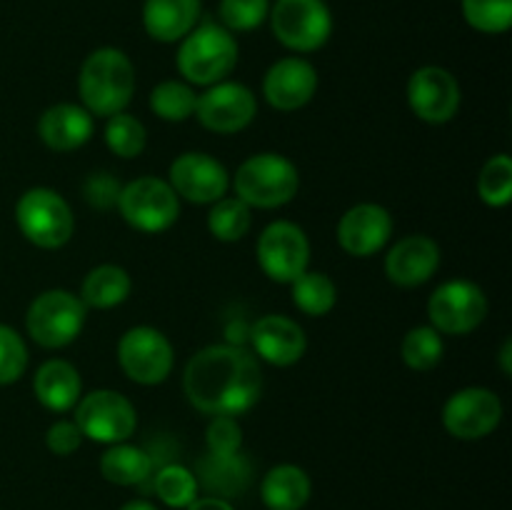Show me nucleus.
Wrapping results in <instances>:
<instances>
[{"label":"nucleus","mask_w":512,"mask_h":510,"mask_svg":"<svg viewBox=\"0 0 512 510\" xmlns=\"http://www.w3.org/2000/svg\"><path fill=\"white\" fill-rule=\"evenodd\" d=\"M188 403L205 415H243L263 395V368L240 345H208L188 360L183 373Z\"/></svg>","instance_id":"f257e3e1"},{"label":"nucleus","mask_w":512,"mask_h":510,"mask_svg":"<svg viewBox=\"0 0 512 510\" xmlns=\"http://www.w3.org/2000/svg\"><path fill=\"white\" fill-rule=\"evenodd\" d=\"M78 93L90 115L123 113L135 93L133 60L118 48L93 50L80 65Z\"/></svg>","instance_id":"f03ea898"},{"label":"nucleus","mask_w":512,"mask_h":510,"mask_svg":"<svg viewBox=\"0 0 512 510\" xmlns=\"http://www.w3.org/2000/svg\"><path fill=\"white\" fill-rule=\"evenodd\" d=\"M175 65L190 85H215L238 65V40L218 23L195 25L180 40Z\"/></svg>","instance_id":"7ed1b4c3"},{"label":"nucleus","mask_w":512,"mask_h":510,"mask_svg":"<svg viewBox=\"0 0 512 510\" xmlns=\"http://www.w3.org/2000/svg\"><path fill=\"white\" fill-rule=\"evenodd\" d=\"M235 198L250 208H280L298 195L300 175L293 160L280 153L250 155L233 178Z\"/></svg>","instance_id":"20e7f679"},{"label":"nucleus","mask_w":512,"mask_h":510,"mask_svg":"<svg viewBox=\"0 0 512 510\" xmlns=\"http://www.w3.org/2000/svg\"><path fill=\"white\" fill-rule=\"evenodd\" d=\"M15 223L28 243L58 250L73 238L75 218L68 200L50 188H30L15 203Z\"/></svg>","instance_id":"39448f33"},{"label":"nucleus","mask_w":512,"mask_h":510,"mask_svg":"<svg viewBox=\"0 0 512 510\" xmlns=\"http://www.w3.org/2000/svg\"><path fill=\"white\" fill-rule=\"evenodd\" d=\"M88 308L80 300V295L70 290L53 288L40 293L25 313V330L30 340L40 348H65L73 343L83 330Z\"/></svg>","instance_id":"423d86ee"},{"label":"nucleus","mask_w":512,"mask_h":510,"mask_svg":"<svg viewBox=\"0 0 512 510\" xmlns=\"http://www.w3.org/2000/svg\"><path fill=\"white\" fill-rule=\"evenodd\" d=\"M268 20L278 43L293 53H315L333 35V13L325 0H275Z\"/></svg>","instance_id":"0eeeda50"},{"label":"nucleus","mask_w":512,"mask_h":510,"mask_svg":"<svg viewBox=\"0 0 512 510\" xmlns=\"http://www.w3.org/2000/svg\"><path fill=\"white\" fill-rule=\"evenodd\" d=\"M115 208L130 228L155 235L168 230L178 220L180 198L168 180L143 175L120 188Z\"/></svg>","instance_id":"6e6552de"},{"label":"nucleus","mask_w":512,"mask_h":510,"mask_svg":"<svg viewBox=\"0 0 512 510\" xmlns=\"http://www.w3.org/2000/svg\"><path fill=\"white\" fill-rule=\"evenodd\" d=\"M73 410V420L83 438L95 440V443H125L138 428V413H135L133 403L118 390L100 388L88 395H80Z\"/></svg>","instance_id":"1a4fd4ad"},{"label":"nucleus","mask_w":512,"mask_h":510,"mask_svg":"<svg viewBox=\"0 0 512 510\" xmlns=\"http://www.w3.org/2000/svg\"><path fill=\"white\" fill-rule=\"evenodd\" d=\"M488 315V298L473 280L455 278L438 285L428 300L430 325L440 335H468Z\"/></svg>","instance_id":"9d476101"},{"label":"nucleus","mask_w":512,"mask_h":510,"mask_svg":"<svg viewBox=\"0 0 512 510\" xmlns=\"http://www.w3.org/2000/svg\"><path fill=\"white\" fill-rule=\"evenodd\" d=\"M118 363L133 383L160 385L175 365L173 343L158 328L135 325L120 338Z\"/></svg>","instance_id":"9b49d317"},{"label":"nucleus","mask_w":512,"mask_h":510,"mask_svg":"<svg viewBox=\"0 0 512 510\" xmlns=\"http://www.w3.org/2000/svg\"><path fill=\"white\" fill-rule=\"evenodd\" d=\"M260 270L275 283H293L310 265V240L298 223L275 220L258 238Z\"/></svg>","instance_id":"f8f14e48"},{"label":"nucleus","mask_w":512,"mask_h":510,"mask_svg":"<svg viewBox=\"0 0 512 510\" xmlns=\"http://www.w3.org/2000/svg\"><path fill=\"white\" fill-rule=\"evenodd\" d=\"M258 113V100L253 90L235 80H220L198 93L195 118L205 130L218 135H233L248 128Z\"/></svg>","instance_id":"ddd939ff"},{"label":"nucleus","mask_w":512,"mask_h":510,"mask_svg":"<svg viewBox=\"0 0 512 510\" xmlns=\"http://www.w3.org/2000/svg\"><path fill=\"white\" fill-rule=\"evenodd\" d=\"M503 420V400L490 388L458 390L443 405V425L453 438L480 440L488 438Z\"/></svg>","instance_id":"4468645a"},{"label":"nucleus","mask_w":512,"mask_h":510,"mask_svg":"<svg viewBox=\"0 0 512 510\" xmlns=\"http://www.w3.org/2000/svg\"><path fill=\"white\" fill-rule=\"evenodd\" d=\"M408 105L425 123H448L460 108L458 80L440 65H423L408 80Z\"/></svg>","instance_id":"2eb2a0df"},{"label":"nucleus","mask_w":512,"mask_h":510,"mask_svg":"<svg viewBox=\"0 0 512 510\" xmlns=\"http://www.w3.org/2000/svg\"><path fill=\"white\" fill-rule=\"evenodd\" d=\"M170 185L178 198L198 205H213L225 198L230 188V175L220 160L208 153H183L170 163Z\"/></svg>","instance_id":"dca6fc26"},{"label":"nucleus","mask_w":512,"mask_h":510,"mask_svg":"<svg viewBox=\"0 0 512 510\" xmlns=\"http://www.w3.org/2000/svg\"><path fill=\"white\" fill-rule=\"evenodd\" d=\"M393 238V215L378 203H358L345 210L338 223L340 248L355 258L380 253Z\"/></svg>","instance_id":"f3484780"},{"label":"nucleus","mask_w":512,"mask_h":510,"mask_svg":"<svg viewBox=\"0 0 512 510\" xmlns=\"http://www.w3.org/2000/svg\"><path fill=\"white\" fill-rule=\"evenodd\" d=\"M318 90V70L310 60L290 55L268 68L263 78V95L268 105L283 113H293L308 105Z\"/></svg>","instance_id":"a211bd4d"},{"label":"nucleus","mask_w":512,"mask_h":510,"mask_svg":"<svg viewBox=\"0 0 512 510\" xmlns=\"http://www.w3.org/2000/svg\"><path fill=\"white\" fill-rule=\"evenodd\" d=\"M250 345H253L255 358L265 360L275 368H288L303 358L305 350H308V338L293 318L263 315L253 323Z\"/></svg>","instance_id":"6ab92c4d"},{"label":"nucleus","mask_w":512,"mask_h":510,"mask_svg":"<svg viewBox=\"0 0 512 510\" xmlns=\"http://www.w3.org/2000/svg\"><path fill=\"white\" fill-rule=\"evenodd\" d=\"M440 265V248L428 235H408L393 243L385 255V275L400 288L428 283Z\"/></svg>","instance_id":"aec40b11"},{"label":"nucleus","mask_w":512,"mask_h":510,"mask_svg":"<svg viewBox=\"0 0 512 510\" xmlns=\"http://www.w3.org/2000/svg\"><path fill=\"white\" fill-rule=\"evenodd\" d=\"M93 115L75 103L50 105L38 120V135L55 153H70L78 150L93 138Z\"/></svg>","instance_id":"412c9836"},{"label":"nucleus","mask_w":512,"mask_h":510,"mask_svg":"<svg viewBox=\"0 0 512 510\" xmlns=\"http://www.w3.org/2000/svg\"><path fill=\"white\" fill-rule=\"evenodd\" d=\"M33 393L38 403L50 413H68L83 395V380L78 368L68 360H45L33 378Z\"/></svg>","instance_id":"4be33fe9"},{"label":"nucleus","mask_w":512,"mask_h":510,"mask_svg":"<svg viewBox=\"0 0 512 510\" xmlns=\"http://www.w3.org/2000/svg\"><path fill=\"white\" fill-rule=\"evenodd\" d=\"M203 0H145L143 28L158 43H178L198 25Z\"/></svg>","instance_id":"5701e85b"},{"label":"nucleus","mask_w":512,"mask_h":510,"mask_svg":"<svg viewBox=\"0 0 512 510\" xmlns=\"http://www.w3.org/2000/svg\"><path fill=\"white\" fill-rule=\"evenodd\" d=\"M310 493H313V483L308 473L293 463L275 465L260 485V498L268 510H303Z\"/></svg>","instance_id":"b1692460"},{"label":"nucleus","mask_w":512,"mask_h":510,"mask_svg":"<svg viewBox=\"0 0 512 510\" xmlns=\"http://www.w3.org/2000/svg\"><path fill=\"white\" fill-rule=\"evenodd\" d=\"M130 288H133V280H130L128 270L120 268V265L105 263L85 275L80 300L85 303V308L108 310L123 303L130 295Z\"/></svg>","instance_id":"393cba45"},{"label":"nucleus","mask_w":512,"mask_h":510,"mask_svg":"<svg viewBox=\"0 0 512 510\" xmlns=\"http://www.w3.org/2000/svg\"><path fill=\"white\" fill-rule=\"evenodd\" d=\"M100 473L108 483L115 485L145 483L153 473V455L138 445H130L128 440L115 443L100 458Z\"/></svg>","instance_id":"a878e982"},{"label":"nucleus","mask_w":512,"mask_h":510,"mask_svg":"<svg viewBox=\"0 0 512 510\" xmlns=\"http://www.w3.org/2000/svg\"><path fill=\"white\" fill-rule=\"evenodd\" d=\"M293 288V303L300 313L310 315V318H320L333 310L335 300H338V288L333 280L320 270H305L303 275L290 283Z\"/></svg>","instance_id":"bb28decb"},{"label":"nucleus","mask_w":512,"mask_h":510,"mask_svg":"<svg viewBox=\"0 0 512 510\" xmlns=\"http://www.w3.org/2000/svg\"><path fill=\"white\" fill-rule=\"evenodd\" d=\"M195 103H198V93L193 85L183 80H163L150 93V110L168 123H183L193 118Z\"/></svg>","instance_id":"cd10ccee"},{"label":"nucleus","mask_w":512,"mask_h":510,"mask_svg":"<svg viewBox=\"0 0 512 510\" xmlns=\"http://www.w3.org/2000/svg\"><path fill=\"white\" fill-rule=\"evenodd\" d=\"M253 225V213L250 205L240 198H220L215 200L208 213V230L220 243H238L248 235Z\"/></svg>","instance_id":"c85d7f7f"},{"label":"nucleus","mask_w":512,"mask_h":510,"mask_svg":"<svg viewBox=\"0 0 512 510\" xmlns=\"http://www.w3.org/2000/svg\"><path fill=\"white\" fill-rule=\"evenodd\" d=\"M248 460L243 455H208V460L200 463V480L210 490H218L223 495H235L248 483Z\"/></svg>","instance_id":"c756f323"},{"label":"nucleus","mask_w":512,"mask_h":510,"mask_svg":"<svg viewBox=\"0 0 512 510\" xmlns=\"http://www.w3.org/2000/svg\"><path fill=\"white\" fill-rule=\"evenodd\" d=\"M103 138L110 153L118 155V158L130 160L138 158L145 150V145H148V130H145V125L140 123L135 115L123 110V113L110 115L108 123H105Z\"/></svg>","instance_id":"7c9ffc66"},{"label":"nucleus","mask_w":512,"mask_h":510,"mask_svg":"<svg viewBox=\"0 0 512 510\" xmlns=\"http://www.w3.org/2000/svg\"><path fill=\"white\" fill-rule=\"evenodd\" d=\"M400 353H403L405 365H408L410 370H418V373L433 370L445 355L443 335H440L433 325H418V328L405 333Z\"/></svg>","instance_id":"2f4dec72"},{"label":"nucleus","mask_w":512,"mask_h":510,"mask_svg":"<svg viewBox=\"0 0 512 510\" xmlns=\"http://www.w3.org/2000/svg\"><path fill=\"white\" fill-rule=\"evenodd\" d=\"M198 478L193 470L180 463H170L160 468L153 478V490L170 508H188L198 498Z\"/></svg>","instance_id":"473e14b6"},{"label":"nucleus","mask_w":512,"mask_h":510,"mask_svg":"<svg viewBox=\"0 0 512 510\" xmlns=\"http://www.w3.org/2000/svg\"><path fill=\"white\" fill-rule=\"evenodd\" d=\"M478 195L490 208H505L512 200V158L500 153L483 165L478 175Z\"/></svg>","instance_id":"72a5a7b5"},{"label":"nucleus","mask_w":512,"mask_h":510,"mask_svg":"<svg viewBox=\"0 0 512 510\" xmlns=\"http://www.w3.org/2000/svg\"><path fill=\"white\" fill-rule=\"evenodd\" d=\"M465 23L485 35L508 33L512 25V0H463Z\"/></svg>","instance_id":"f704fd0d"},{"label":"nucleus","mask_w":512,"mask_h":510,"mask_svg":"<svg viewBox=\"0 0 512 510\" xmlns=\"http://www.w3.org/2000/svg\"><path fill=\"white\" fill-rule=\"evenodd\" d=\"M218 15L230 33H248L268 20L270 0H220Z\"/></svg>","instance_id":"c9c22d12"},{"label":"nucleus","mask_w":512,"mask_h":510,"mask_svg":"<svg viewBox=\"0 0 512 510\" xmlns=\"http://www.w3.org/2000/svg\"><path fill=\"white\" fill-rule=\"evenodd\" d=\"M25 368H28V345L23 335L0 323V385H10L23 378Z\"/></svg>","instance_id":"e433bc0d"},{"label":"nucleus","mask_w":512,"mask_h":510,"mask_svg":"<svg viewBox=\"0 0 512 510\" xmlns=\"http://www.w3.org/2000/svg\"><path fill=\"white\" fill-rule=\"evenodd\" d=\"M205 445L208 455H238L243 448V430L233 415H213V420L205 428Z\"/></svg>","instance_id":"4c0bfd02"},{"label":"nucleus","mask_w":512,"mask_h":510,"mask_svg":"<svg viewBox=\"0 0 512 510\" xmlns=\"http://www.w3.org/2000/svg\"><path fill=\"white\" fill-rule=\"evenodd\" d=\"M120 188H123V185H120L110 173H95L85 180L83 193H85V200H88L93 208L108 210L113 208V205H118Z\"/></svg>","instance_id":"58836bf2"},{"label":"nucleus","mask_w":512,"mask_h":510,"mask_svg":"<svg viewBox=\"0 0 512 510\" xmlns=\"http://www.w3.org/2000/svg\"><path fill=\"white\" fill-rule=\"evenodd\" d=\"M45 445L55 455H73L83 445V433L75 425V420H55L45 433Z\"/></svg>","instance_id":"ea45409f"},{"label":"nucleus","mask_w":512,"mask_h":510,"mask_svg":"<svg viewBox=\"0 0 512 510\" xmlns=\"http://www.w3.org/2000/svg\"><path fill=\"white\" fill-rule=\"evenodd\" d=\"M185 510H235L228 500L218 498V495H205V498H195Z\"/></svg>","instance_id":"a19ab883"},{"label":"nucleus","mask_w":512,"mask_h":510,"mask_svg":"<svg viewBox=\"0 0 512 510\" xmlns=\"http://www.w3.org/2000/svg\"><path fill=\"white\" fill-rule=\"evenodd\" d=\"M500 368H503V373L512 375V340L508 338L503 343V348H500Z\"/></svg>","instance_id":"79ce46f5"},{"label":"nucleus","mask_w":512,"mask_h":510,"mask_svg":"<svg viewBox=\"0 0 512 510\" xmlns=\"http://www.w3.org/2000/svg\"><path fill=\"white\" fill-rule=\"evenodd\" d=\"M120 510H158L153 503H148V500H130V503H125Z\"/></svg>","instance_id":"37998d69"}]
</instances>
